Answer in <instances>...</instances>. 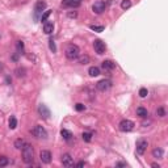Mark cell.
<instances>
[{
	"label": "cell",
	"instance_id": "obj_1",
	"mask_svg": "<svg viewBox=\"0 0 168 168\" xmlns=\"http://www.w3.org/2000/svg\"><path fill=\"white\" fill-rule=\"evenodd\" d=\"M21 154H22V160L26 164L33 163V159H34V150H33L32 144L25 143L21 149Z\"/></svg>",
	"mask_w": 168,
	"mask_h": 168
},
{
	"label": "cell",
	"instance_id": "obj_2",
	"mask_svg": "<svg viewBox=\"0 0 168 168\" xmlns=\"http://www.w3.org/2000/svg\"><path fill=\"white\" fill-rule=\"evenodd\" d=\"M79 55H80V49H79V46L71 44L66 47V57H67V59L74 61V59L79 58Z\"/></svg>",
	"mask_w": 168,
	"mask_h": 168
},
{
	"label": "cell",
	"instance_id": "obj_3",
	"mask_svg": "<svg viewBox=\"0 0 168 168\" xmlns=\"http://www.w3.org/2000/svg\"><path fill=\"white\" fill-rule=\"evenodd\" d=\"M30 133L36 138H39V139H46V138H47V131H46L41 125H36V126L32 129Z\"/></svg>",
	"mask_w": 168,
	"mask_h": 168
},
{
	"label": "cell",
	"instance_id": "obj_4",
	"mask_svg": "<svg viewBox=\"0 0 168 168\" xmlns=\"http://www.w3.org/2000/svg\"><path fill=\"white\" fill-rule=\"evenodd\" d=\"M134 126H135V125H134V122L130 120H122L120 122V125H118L120 130L124 131V133H129V131H131L134 129Z\"/></svg>",
	"mask_w": 168,
	"mask_h": 168
},
{
	"label": "cell",
	"instance_id": "obj_5",
	"mask_svg": "<svg viewBox=\"0 0 168 168\" xmlns=\"http://www.w3.org/2000/svg\"><path fill=\"white\" fill-rule=\"evenodd\" d=\"M147 147H149V142H147L146 139H138L137 141V154L138 155H143L144 152H146Z\"/></svg>",
	"mask_w": 168,
	"mask_h": 168
},
{
	"label": "cell",
	"instance_id": "obj_6",
	"mask_svg": "<svg viewBox=\"0 0 168 168\" xmlns=\"http://www.w3.org/2000/svg\"><path fill=\"white\" fill-rule=\"evenodd\" d=\"M93 49L98 55H103L105 53V50H107V46H105V44L101 41V39H95L93 41Z\"/></svg>",
	"mask_w": 168,
	"mask_h": 168
},
{
	"label": "cell",
	"instance_id": "obj_7",
	"mask_svg": "<svg viewBox=\"0 0 168 168\" xmlns=\"http://www.w3.org/2000/svg\"><path fill=\"white\" fill-rule=\"evenodd\" d=\"M110 87H112V81L109 80V79H103V80H100L96 85V88L100 92H105V91L110 90Z\"/></svg>",
	"mask_w": 168,
	"mask_h": 168
},
{
	"label": "cell",
	"instance_id": "obj_8",
	"mask_svg": "<svg viewBox=\"0 0 168 168\" xmlns=\"http://www.w3.org/2000/svg\"><path fill=\"white\" fill-rule=\"evenodd\" d=\"M38 113H39V116H41L42 118H45V120L50 118V116H51L50 109H49V108L46 107L45 104H39L38 105Z\"/></svg>",
	"mask_w": 168,
	"mask_h": 168
},
{
	"label": "cell",
	"instance_id": "obj_9",
	"mask_svg": "<svg viewBox=\"0 0 168 168\" xmlns=\"http://www.w3.org/2000/svg\"><path fill=\"white\" fill-rule=\"evenodd\" d=\"M105 7H107V3L103 1V0H98V1H96L92 5V11L97 13V15H100V13H103L105 11Z\"/></svg>",
	"mask_w": 168,
	"mask_h": 168
},
{
	"label": "cell",
	"instance_id": "obj_10",
	"mask_svg": "<svg viewBox=\"0 0 168 168\" xmlns=\"http://www.w3.org/2000/svg\"><path fill=\"white\" fill-rule=\"evenodd\" d=\"M39 159H41L42 163L45 164H49L51 162V152L47 150H42L41 152H39Z\"/></svg>",
	"mask_w": 168,
	"mask_h": 168
},
{
	"label": "cell",
	"instance_id": "obj_11",
	"mask_svg": "<svg viewBox=\"0 0 168 168\" xmlns=\"http://www.w3.org/2000/svg\"><path fill=\"white\" fill-rule=\"evenodd\" d=\"M62 164H63L64 167H72V166H75L74 159L71 158L70 154H63V155H62Z\"/></svg>",
	"mask_w": 168,
	"mask_h": 168
},
{
	"label": "cell",
	"instance_id": "obj_12",
	"mask_svg": "<svg viewBox=\"0 0 168 168\" xmlns=\"http://www.w3.org/2000/svg\"><path fill=\"white\" fill-rule=\"evenodd\" d=\"M101 67H103L104 71H112L116 68V63H114L113 61H109V59H107V61H104L103 63H101Z\"/></svg>",
	"mask_w": 168,
	"mask_h": 168
},
{
	"label": "cell",
	"instance_id": "obj_13",
	"mask_svg": "<svg viewBox=\"0 0 168 168\" xmlns=\"http://www.w3.org/2000/svg\"><path fill=\"white\" fill-rule=\"evenodd\" d=\"M80 5L79 1H75V0H63L62 1V7L63 8H78Z\"/></svg>",
	"mask_w": 168,
	"mask_h": 168
},
{
	"label": "cell",
	"instance_id": "obj_14",
	"mask_svg": "<svg viewBox=\"0 0 168 168\" xmlns=\"http://www.w3.org/2000/svg\"><path fill=\"white\" fill-rule=\"evenodd\" d=\"M45 9H46V3L42 1V0H38V1L36 3V5H34V12H36V15H38V13L44 12Z\"/></svg>",
	"mask_w": 168,
	"mask_h": 168
},
{
	"label": "cell",
	"instance_id": "obj_15",
	"mask_svg": "<svg viewBox=\"0 0 168 168\" xmlns=\"http://www.w3.org/2000/svg\"><path fill=\"white\" fill-rule=\"evenodd\" d=\"M164 155V151L163 149H160V147H155V149L152 150V156L156 158V159H162Z\"/></svg>",
	"mask_w": 168,
	"mask_h": 168
},
{
	"label": "cell",
	"instance_id": "obj_16",
	"mask_svg": "<svg viewBox=\"0 0 168 168\" xmlns=\"http://www.w3.org/2000/svg\"><path fill=\"white\" fill-rule=\"evenodd\" d=\"M53 30H54V24L53 22H45V25H44L45 34H51Z\"/></svg>",
	"mask_w": 168,
	"mask_h": 168
},
{
	"label": "cell",
	"instance_id": "obj_17",
	"mask_svg": "<svg viewBox=\"0 0 168 168\" xmlns=\"http://www.w3.org/2000/svg\"><path fill=\"white\" fill-rule=\"evenodd\" d=\"M88 74H90V76H92V78L98 76V75H100V68L96 67V66H92V67H90V70H88Z\"/></svg>",
	"mask_w": 168,
	"mask_h": 168
},
{
	"label": "cell",
	"instance_id": "obj_18",
	"mask_svg": "<svg viewBox=\"0 0 168 168\" xmlns=\"http://www.w3.org/2000/svg\"><path fill=\"white\" fill-rule=\"evenodd\" d=\"M137 116H139L141 118H147V116H149V112H147V109H144L143 107H139L137 109Z\"/></svg>",
	"mask_w": 168,
	"mask_h": 168
},
{
	"label": "cell",
	"instance_id": "obj_19",
	"mask_svg": "<svg viewBox=\"0 0 168 168\" xmlns=\"http://www.w3.org/2000/svg\"><path fill=\"white\" fill-rule=\"evenodd\" d=\"M8 125H9V129L11 130H15L16 127H17V120H16L15 116H11V118H9V121H8Z\"/></svg>",
	"mask_w": 168,
	"mask_h": 168
},
{
	"label": "cell",
	"instance_id": "obj_20",
	"mask_svg": "<svg viewBox=\"0 0 168 168\" xmlns=\"http://www.w3.org/2000/svg\"><path fill=\"white\" fill-rule=\"evenodd\" d=\"M61 135L63 137V139L70 141L72 138V133H71V131H68V130H66V129H62L61 130Z\"/></svg>",
	"mask_w": 168,
	"mask_h": 168
},
{
	"label": "cell",
	"instance_id": "obj_21",
	"mask_svg": "<svg viewBox=\"0 0 168 168\" xmlns=\"http://www.w3.org/2000/svg\"><path fill=\"white\" fill-rule=\"evenodd\" d=\"M16 46H17L19 54H24V51H25V46H24V42H22V41H17V44H16Z\"/></svg>",
	"mask_w": 168,
	"mask_h": 168
},
{
	"label": "cell",
	"instance_id": "obj_22",
	"mask_svg": "<svg viewBox=\"0 0 168 168\" xmlns=\"http://www.w3.org/2000/svg\"><path fill=\"white\" fill-rule=\"evenodd\" d=\"M130 7H131V1H130V0H122V3H121V8H122L124 11L129 9Z\"/></svg>",
	"mask_w": 168,
	"mask_h": 168
},
{
	"label": "cell",
	"instance_id": "obj_23",
	"mask_svg": "<svg viewBox=\"0 0 168 168\" xmlns=\"http://www.w3.org/2000/svg\"><path fill=\"white\" fill-rule=\"evenodd\" d=\"M90 28H91L93 32H97V33H101V32H103L104 29H105L103 25H91Z\"/></svg>",
	"mask_w": 168,
	"mask_h": 168
},
{
	"label": "cell",
	"instance_id": "obj_24",
	"mask_svg": "<svg viewBox=\"0 0 168 168\" xmlns=\"http://www.w3.org/2000/svg\"><path fill=\"white\" fill-rule=\"evenodd\" d=\"M25 68H16V71H15V74H16V76L17 78H22V76H25Z\"/></svg>",
	"mask_w": 168,
	"mask_h": 168
},
{
	"label": "cell",
	"instance_id": "obj_25",
	"mask_svg": "<svg viewBox=\"0 0 168 168\" xmlns=\"http://www.w3.org/2000/svg\"><path fill=\"white\" fill-rule=\"evenodd\" d=\"M78 62L80 64H87L88 62H90V57H88V55H83V57H80L78 59Z\"/></svg>",
	"mask_w": 168,
	"mask_h": 168
},
{
	"label": "cell",
	"instance_id": "obj_26",
	"mask_svg": "<svg viewBox=\"0 0 168 168\" xmlns=\"http://www.w3.org/2000/svg\"><path fill=\"white\" fill-rule=\"evenodd\" d=\"M49 47H50V50L53 53H57V46H55V42H54V39L53 38L49 39Z\"/></svg>",
	"mask_w": 168,
	"mask_h": 168
},
{
	"label": "cell",
	"instance_id": "obj_27",
	"mask_svg": "<svg viewBox=\"0 0 168 168\" xmlns=\"http://www.w3.org/2000/svg\"><path fill=\"white\" fill-rule=\"evenodd\" d=\"M81 138H83L84 142H91V139H92V134H91V133H83Z\"/></svg>",
	"mask_w": 168,
	"mask_h": 168
},
{
	"label": "cell",
	"instance_id": "obj_28",
	"mask_svg": "<svg viewBox=\"0 0 168 168\" xmlns=\"http://www.w3.org/2000/svg\"><path fill=\"white\" fill-rule=\"evenodd\" d=\"M156 116H159V117H164V116H166V109H164L163 107L158 108V109H156Z\"/></svg>",
	"mask_w": 168,
	"mask_h": 168
},
{
	"label": "cell",
	"instance_id": "obj_29",
	"mask_svg": "<svg viewBox=\"0 0 168 168\" xmlns=\"http://www.w3.org/2000/svg\"><path fill=\"white\" fill-rule=\"evenodd\" d=\"M50 15H51V11H49V9H47V11H45V13L41 16V21L42 22H46V20L49 19V16H50Z\"/></svg>",
	"mask_w": 168,
	"mask_h": 168
},
{
	"label": "cell",
	"instance_id": "obj_30",
	"mask_svg": "<svg viewBox=\"0 0 168 168\" xmlns=\"http://www.w3.org/2000/svg\"><path fill=\"white\" fill-rule=\"evenodd\" d=\"M8 163H9L8 158H5V156H1V158H0V167H5V166H8Z\"/></svg>",
	"mask_w": 168,
	"mask_h": 168
},
{
	"label": "cell",
	"instance_id": "obj_31",
	"mask_svg": "<svg viewBox=\"0 0 168 168\" xmlns=\"http://www.w3.org/2000/svg\"><path fill=\"white\" fill-rule=\"evenodd\" d=\"M24 144H25V142H24L22 139H17V141L15 142V147H16V149H19V150H21Z\"/></svg>",
	"mask_w": 168,
	"mask_h": 168
},
{
	"label": "cell",
	"instance_id": "obj_32",
	"mask_svg": "<svg viewBox=\"0 0 168 168\" xmlns=\"http://www.w3.org/2000/svg\"><path fill=\"white\" fill-rule=\"evenodd\" d=\"M147 95H149V91H147V88H141L139 90V96L142 97V98H144L147 96Z\"/></svg>",
	"mask_w": 168,
	"mask_h": 168
},
{
	"label": "cell",
	"instance_id": "obj_33",
	"mask_svg": "<svg viewBox=\"0 0 168 168\" xmlns=\"http://www.w3.org/2000/svg\"><path fill=\"white\" fill-rule=\"evenodd\" d=\"M75 109H76L78 112H83V110L85 109V107H84V105L81 104V103H78L76 105H75Z\"/></svg>",
	"mask_w": 168,
	"mask_h": 168
},
{
	"label": "cell",
	"instance_id": "obj_34",
	"mask_svg": "<svg viewBox=\"0 0 168 168\" xmlns=\"http://www.w3.org/2000/svg\"><path fill=\"white\" fill-rule=\"evenodd\" d=\"M68 17H76V12H68Z\"/></svg>",
	"mask_w": 168,
	"mask_h": 168
},
{
	"label": "cell",
	"instance_id": "obj_35",
	"mask_svg": "<svg viewBox=\"0 0 168 168\" xmlns=\"http://www.w3.org/2000/svg\"><path fill=\"white\" fill-rule=\"evenodd\" d=\"M116 166H117V167H126L127 164H126V163H122V162H120V163H117Z\"/></svg>",
	"mask_w": 168,
	"mask_h": 168
},
{
	"label": "cell",
	"instance_id": "obj_36",
	"mask_svg": "<svg viewBox=\"0 0 168 168\" xmlns=\"http://www.w3.org/2000/svg\"><path fill=\"white\" fill-rule=\"evenodd\" d=\"M151 167H152V168H160V166L158 163H152V164H151Z\"/></svg>",
	"mask_w": 168,
	"mask_h": 168
},
{
	"label": "cell",
	"instance_id": "obj_37",
	"mask_svg": "<svg viewBox=\"0 0 168 168\" xmlns=\"http://www.w3.org/2000/svg\"><path fill=\"white\" fill-rule=\"evenodd\" d=\"M76 166H78V167H84V166H85V163H84V162H79V163L76 164Z\"/></svg>",
	"mask_w": 168,
	"mask_h": 168
},
{
	"label": "cell",
	"instance_id": "obj_38",
	"mask_svg": "<svg viewBox=\"0 0 168 168\" xmlns=\"http://www.w3.org/2000/svg\"><path fill=\"white\" fill-rule=\"evenodd\" d=\"M17 54H15V55H13V57H12V59H13V61H17Z\"/></svg>",
	"mask_w": 168,
	"mask_h": 168
},
{
	"label": "cell",
	"instance_id": "obj_39",
	"mask_svg": "<svg viewBox=\"0 0 168 168\" xmlns=\"http://www.w3.org/2000/svg\"><path fill=\"white\" fill-rule=\"evenodd\" d=\"M5 81H7V83H9V81H11V78L7 76V78H5Z\"/></svg>",
	"mask_w": 168,
	"mask_h": 168
},
{
	"label": "cell",
	"instance_id": "obj_40",
	"mask_svg": "<svg viewBox=\"0 0 168 168\" xmlns=\"http://www.w3.org/2000/svg\"><path fill=\"white\" fill-rule=\"evenodd\" d=\"M1 70H3V64L0 63V71H1Z\"/></svg>",
	"mask_w": 168,
	"mask_h": 168
},
{
	"label": "cell",
	"instance_id": "obj_41",
	"mask_svg": "<svg viewBox=\"0 0 168 168\" xmlns=\"http://www.w3.org/2000/svg\"><path fill=\"white\" fill-rule=\"evenodd\" d=\"M75 1H79V3H80V1H81V0H75Z\"/></svg>",
	"mask_w": 168,
	"mask_h": 168
}]
</instances>
